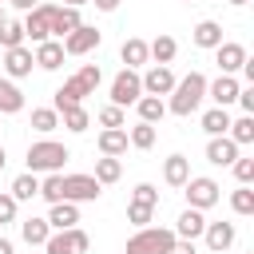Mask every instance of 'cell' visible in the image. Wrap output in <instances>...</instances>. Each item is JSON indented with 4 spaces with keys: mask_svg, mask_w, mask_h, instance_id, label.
<instances>
[{
    "mask_svg": "<svg viewBox=\"0 0 254 254\" xmlns=\"http://www.w3.org/2000/svg\"><path fill=\"white\" fill-rule=\"evenodd\" d=\"M202 99H206V75L202 71H190V75L175 79L171 99H167V111L179 115V119H187V115H194L202 107Z\"/></svg>",
    "mask_w": 254,
    "mask_h": 254,
    "instance_id": "cell-1",
    "label": "cell"
},
{
    "mask_svg": "<svg viewBox=\"0 0 254 254\" xmlns=\"http://www.w3.org/2000/svg\"><path fill=\"white\" fill-rule=\"evenodd\" d=\"M71 159V151L56 139H36L28 147V171L32 175H52V171H64V163Z\"/></svg>",
    "mask_w": 254,
    "mask_h": 254,
    "instance_id": "cell-2",
    "label": "cell"
},
{
    "mask_svg": "<svg viewBox=\"0 0 254 254\" xmlns=\"http://www.w3.org/2000/svg\"><path fill=\"white\" fill-rule=\"evenodd\" d=\"M183 194H187V206H194V210H210V206L222 198V187H218L214 179H206V175H190V179L183 183Z\"/></svg>",
    "mask_w": 254,
    "mask_h": 254,
    "instance_id": "cell-3",
    "label": "cell"
},
{
    "mask_svg": "<svg viewBox=\"0 0 254 254\" xmlns=\"http://www.w3.org/2000/svg\"><path fill=\"white\" fill-rule=\"evenodd\" d=\"M52 12H56V4L52 0H40L32 12H24V36L32 40V44H44V40H52Z\"/></svg>",
    "mask_w": 254,
    "mask_h": 254,
    "instance_id": "cell-4",
    "label": "cell"
},
{
    "mask_svg": "<svg viewBox=\"0 0 254 254\" xmlns=\"http://www.w3.org/2000/svg\"><path fill=\"white\" fill-rule=\"evenodd\" d=\"M87 246H91L87 230L71 226V230H52L44 242V254H87Z\"/></svg>",
    "mask_w": 254,
    "mask_h": 254,
    "instance_id": "cell-5",
    "label": "cell"
},
{
    "mask_svg": "<svg viewBox=\"0 0 254 254\" xmlns=\"http://www.w3.org/2000/svg\"><path fill=\"white\" fill-rule=\"evenodd\" d=\"M139 95H143V79H139V71H135V67H123V71L111 79V103H115V107H131Z\"/></svg>",
    "mask_w": 254,
    "mask_h": 254,
    "instance_id": "cell-6",
    "label": "cell"
},
{
    "mask_svg": "<svg viewBox=\"0 0 254 254\" xmlns=\"http://www.w3.org/2000/svg\"><path fill=\"white\" fill-rule=\"evenodd\" d=\"M103 194V187L95 183V175H64V198L67 202H95Z\"/></svg>",
    "mask_w": 254,
    "mask_h": 254,
    "instance_id": "cell-7",
    "label": "cell"
},
{
    "mask_svg": "<svg viewBox=\"0 0 254 254\" xmlns=\"http://www.w3.org/2000/svg\"><path fill=\"white\" fill-rule=\"evenodd\" d=\"M99 40H103V32H99V28L79 24V28H75V32H67L60 44H64V56H87L91 48H99Z\"/></svg>",
    "mask_w": 254,
    "mask_h": 254,
    "instance_id": "cell-8",
    "label": "cell"
},
{
    "mask_svg": "<svg viewBox=\"0 0 254 254\" xmlns=\"http://www.w3.org/2000/svg\"><path fill=\"white\" fill-rule=\"evenodd\" d=\"M32 67H36V60H32V48H4V75L8 79H24V75H32Z\"/></svg>",
    "mask_w": 254,
    "mask_h": 254,
    "instance_id": "cell-9",
    "label": "cell"
},
{
    "mask_svg": "<svg viewBox=\"0 0 254 254\" xmlns=\"http://www.w3.org/2000/svg\"><path fill=\"white\" fill-rule=\"evenodd\" d=\"M139 79H143V95H171V87H175V71L167 64H151L147 75H139Z\"/></svg>",
    "mask_w": 254,
    "mask_h": 254,
    "instance_id": "cell-10",
    "label": "cell"
},
{
    "mask_svg": "<svg viewBox=\"0 0 254 254\" xmlns=\"http://www.w3.org/2000/svg\"><path fill=\"white\" fill-rule=\"evenodd\" d=\"M214 64H218V71H222V75H234V71L246 64V48H242V44H234V40H222V44L214 48Z\"/></svg>",
    "mask_w": 254,
    "mask_h": 254,
    "instance_id": "cell-11",
    "label": "cell"
},
{
    "mask_svg": "<svg viewBox=\"0 0 254 254\" xmlns=\"http://www.w3.org/2000/svg\"><path fill=\"white\" fill-rule=\"evenodd\" d=\"M234 159H238V143H234L230 135H210V143H206V163L230 167Z\"/></svg>",
    "mask_w": 254,
    "mask_h": 254,
    "instance_id": "cell-12",
    "label": "cell"
},
{
    "mask_svg": "<svg viewBox=\"0 0 254 254\" xmlns=\"http://www.w3.org/2000/svg\"><path fill=\"white\" fill-rule=\"evenodd\" d=\"M52 210H48V226L52 230H71V226H79V202H67V198H60V202H48Z\"/></svg>",
    "mask_w": 254,
    "mask_h": 254,
    "instance_id": "cell-13",
    "label": "cell"
},
{
    "mask_svg": "<svg viewBox=\"0 0 254 254\" xmlns=\"http://www.w3.org/2000/svg\"><path fill=\"white\" fill-rule=\"evenodd\" d=\"M202 238H206V246H210V254H222V250H230V246H234V238H238V230H234V222H206V230H202Z\"/></svg>",
    "mask_w": 254,
    "mask_h": 254,
    "instance_id": "cell-14",
    "label": "cell"
},
{
    "mask_svg": "<svg viewBox=\"0 0 254 254\" xmlns=\"http://www.w3.org/2000/svg\"><path fill=\"white\" fill-rule=\"evenodd\" d=\"M83 99H87V87H83V83L71 75V79H64V83L56 87V99H52V107H56V111H67V107H79Z\"/></svg>",
    "mask_w": 254,
    "mask_h": 254,
    "instance_id": "cell-15",
    "label": "cell"
},
{
    "mask_svg": "<svg viewBox=\"0 0 254 254\" xmlns=\"http://www.w3.org/2000/svg\"><path fill=\"white\" fill-rule=\"evenodd\" d=\"M202 230H206V214L202 210H194V206H187L179 218H175V238H202Z\"/></svg>",
    "mask_w": 254,
    "mask_h": 254,
    "instance_id": "cell-16",
    "label": "cell"
},
{
    "mask_svg": "<svg viewBox=\"0 0 254 254\" xmlns=\"http://www.w3.org/2000/svg\"><path fill=\"white\" fill-rule=\"evenodd\" d=\"M238 79L234 75H218L214 83H206V99H214V107H230L234 99H238Z\"/></svg>",
    "mask_w": 254,
    "mask_h": 254,
    "instance_id": "cell-17",
    "label": "cell"
},
{
    "mask_svg": "<svg viewBox=\"0 0 254 254\" xmlns=\"http://www.w3.org/2000/svg\"><path fill=\"white\" fill-rule=\"evenodd\" d=\"M32 60H36V67L56 71V67H64V44H60V40H44V44H36Z\"/></svg>",
    "mask_w": 254,
    "mask_h": 254,
    "instance_id": "cell-18",
    "label": "cell"
},
{
    "mask_svg": "<svg viewBox=\"0 0 254 254\" xmlns=\"http://www.w3.org/2000/svg\"><path fill=\"white\" fill-rule=\"evenodd\" d=\"M83 20H79V8H67V4H56V12H52V36L56 40H64L67 32H75Z\"/></svg>",
    "mask_w": 254,
    "mask_h": 254,
    "instance_id": "cell-19",
    "label": "cell"
},
{
    "mask_svg": "<svg viewBox=\"0 0 254 254\" xmlns=\"http://www.w3.org/2000/svg\"><path fill=\"white\" fill-rule=\"evenodd\" d=\"M190 40H194V48L214 52V48L222 44V24H218V20H198V24H194V32H190Z\"/></svg>",
    "mask_w": 254,
    "mask_h": 254,
    "instance_id": "cell-20",
    "label": "cell"
},
{
    "mask_svg": "<svg viewBox=\"0 0 254 254\" xmlns=\"http://www.w3.org/2000/svg\"><path fill=\"white\" fill-rule=\"evenodd\" d=\"M190 179V159L187 155H167L163 159V183L167 187H183Z\"/></svg>",
    "mask_w": 254,
    "mask_h": 254,
    "instance_id": "cell-21",
    "label": "cell"
},
{
    "mask_svg": "<svg viewBox=\"0 0 254 254\" xmlns=\"http://www.w3.org/2000/svg\"><path fill=\"white\" fill-rule=\"evenodd\" d=\"M127 147L131 143H127V131L123 127H103L99 131V155H115L119 159V155H127Z\"/></svg>",
    "mask_w": 254,
    "mask_h": 254,
    "instance_id": "cell-22",
    "label": "cell"
},
{
    "mask_svg": "<svg viewBox=\"0 0 254 254\" xmlns=\"http://www.w3.org/2000/svg\"><path fill=\"white\" fill-rule=\"evenodd\" d=\"M24 111V91L16 87V79L0 75V115H16Z\"/></svg>",
    "mask_w": 254,
    "mask_h": 254,
    "instance_id": "cell-23",
    "label": "cell"
},
{
    "mask_svg": "<svg viewBox=\"0 0 254 254\" xmlns=\"http://www.w3.org/2000/svg\"><path fill=\"white\" fill-rule=\"evenodd\" d=\"M8 194H12L16 202H32V198L40 194V175H32V171L16 175V179H12V187H8Z\"/></svg>",
    "mask_w": 254,
    "mask_h": 254,
    "instance_id": "cell-24",
    "label": "cell"
},
{
    "mask_svg": "<svg viewBox=\"0 0 254 254\" xmlns=\"http://www.w3.org/2000/svg\"><path fill=\"white\" fill-rule=\"evenodd\" d=\"M119 60L127 64V67H143L151 56H147V40H139V36H131V40H123V48H119Z\"/></svg>",
    "mask_w": 254,
    "mask_h": 254,
    "instance_id": "cell-25",
    "label": "cell"
},
{
    "mask_svg": "<svg viewBox=\"0 0 254 254\" xmlns=\"http://www.w3.org/2000/svg\"><path fill=\"white\" fill-rule=\"evenodd\" d=\"M135 111H139L143 123H159V119L167 115V99H163V95H139V99H135Z\"/></svg>",
    "mask_w": 254,
    "mask_h": 254,
    "instance_id": "cell-26",
    "label": "cell"
},
{
    "mask_svg": "<svg viewBox=\"0 0 254 254\" xmlns=\"http://www.w3.org/2000/svg\"><path fill=\"white\" fill-rule=\"evenodd\" d=\"M48 234H52L48 218H24V222H20V238H24L28 246H44Z\"/></svg>",
    "mask_w": 254,
    "mask_h": 254,
    "instance_id": "cell-27",
    "label": "cell"
},
{
    "mask_svg": "<svg viewBox=\"0 0 254 254\" xmlns=\"http://www.w3.org/2000/svg\"><path fill=\"white\" fill-rule=\"evenodd\" d=\"M175 52H179V44H175V36H167V32H163V36H155V40L147 44V56H151L155 64H171V60H175Z\"/></svg>",
    "mask_w": 254,
    "mask_h": 254,
    "instance_id": "cell-28",
    "label": "cell"
},
{
    "mask_svg": "<svg viewBox=\"0 0 254 254\" xmlns=\"http://www.w3.org/2000/svg\"><path fill=\"white\" fill-rule=\"evenodd\" d=\"M119 175H123V163H119L115 155H103V159H95V183H99V187H111V183H119Z\"/></svg>",
    "mask_w": 254,
    "mask_h": 254,
    "instance_id": "cell-29",
    "label": "cell"
},
{
    "mask_svg": "<svg viewBox=\"0 0 254 254\" xmlns=\"http://www.w3.org/2000/svg\"><path fill=\"white\" fill-rule=\"evenodd\" d=\"M139 230L147 234L151 254H171V246H175V230H167V226H139Z\"/></svg>",
    "mask_w": 254,
    "mask_h": 254,
    "instance_id": "cell-30",
    "label": "cell"
},
{
    "mask_svg": "<svg viewBox=\"0 0 254 254\" xmlns=\"http://www.w3.org/2000/svg\"><path fill=\"white\" fill-rule=\"evenodd\" d=\"M60 123H64L71 135H83V131L91 127V115H87V107L79 103V107H67V111H60Z\"/></svg>",
    "mask_w": 254,
    "mask_h": 254,
    "instance_id": "cell-31",
    "label": "cell"
},
{
    "mask_svg": "<svg viewBox=\"0 0 254 254\" xmlns=\"http://www.w3.org/2000/svg\"><path fill=\"white\" fill-rule=\"evenodd\" d=\"M155 135H159L155 123H143V119H139V123L127 131V143H131L135 151H151V147H155Z\"/></svg>",
    "mask_w": 254,
    "mask_h": 254,
    "instance_id": "cell-32",
    "label": "cell"
},
{
    "mask_svg": "<svg viewBox=\"0 0 254 254\" xmlns=\"http://www.w3.org/2000/svg\"><path fill=\"white\" fill-rule=\"evenodd\" d=\"M226 127H230V111H226V107L202 111V131H206V135H226Z\"/></svg>",
    "mask_w": 254,
    "mask_h": 254,
    "instance_id": "cell-33",
    "label": "cell"
},
{
    "mask_svg": "<svg viewBox=\"0 0 254 254\" xmlns=\"http://www.w3.org/2000/svg\"><path fill=\"white\" fill-rule=\"evenodd\" d=\"M226 135L238 143V147H246V143H254V115H238V119H230V127H226Z\"/></svg>",
    "mask_w": 254,
    "mask_h": 254,
    "instance_id": "cell-34",
    "label": "cell"
},
{
    "mask_svg": "<svg viewBox=\"0 0 254 254\" xmlns=\"http://www.w3.org/2000/svg\"><path fill=\"white\" fill-rule=\"evenodd\" d=\"M32 127H36L40 135H52V131L60 127V111H56V107H32Z\"/></svg>",
    "mask_w": 254,
    "mask_h": 254,
    "instance_id": "cell-35",
    "label": "cell"
},
{
    "mask_svg": "<svg viewBox=\"0 0 254 254\" xmlns=\"http://www.w3.org/2000/svg\"><path fill=\"white\" fill-rule=\"evenodd\" d=\"M40 198L44 202H60L64 198V171H52L40 179Z\"/></svg>",
    "mask_w": 254,
    "mask_h": 254,
    "instance_id": "cell-36",
    "label": "cell"
},
{
    "mask_svg": "<svg viewBox=\"0 0 254 254\" xmlns=\"http://www.w3.org/2000/svg\"><path fill=\"white\" fill-rule=\"evenodd\" d=\"M28 36H24V24L20 20H4L0 24V48H20Z\"/></svg>",
    "mask_w": 254,
    "mask_h": 254,
    "instance_id": "cell-37",
    "label": "cell"
},
{
    "mask_svg": "<svg viewBox=\"0 0 254 254\" xmlns=\"http://www.w3.org/2000/svg\"><path fill=\"white\" fill-rule=\"evenodd\" d=\"M230 210H234V214H254V190L238 183V190L230 194Z\"/></svg>",
    "mask_w": 254,
    "mask_h": 254,
    "instance_id": "cell-38",
    "label": "cell"
},
{
    "mask_svg": "<svg viewBox=\"0 0 254 254\" xmlns=\"http://www.w3.org/2000/svg\"><path fill=\"white\" fill-rule=\"evenodd\" d=\"M75 79L87 87V95H95V87L103 83V71H99V64H83V67L75 71Z\"/></svg>",
    "mask_w": 254,
    "mask_h": 254,
    "instance_id": "cell-39",
    "label": "cell"
},
{
    "mask_svg": "<svg viewBox=\"0 0 254 254\" xmlns=\"http://www.w3.org/2000/svg\"><path fill=\"white\" fill-rule=\"evenodd\" d=\"M230 171H234V179H238L242 187H250V183H254V159H242V155H238V159L230 163Z\"/></svg>",
    "mask_w": 254,
    "mask_h": 254,
    "instance_id": "cell-40",
    "label": "cell"
},
{
    "mask_svg": "<svg viewBox=\"0 0 254 254\" xmlns=\"http://www.w3.org/2000/svg\"><path fill=\"white\" fill-rule=\"evenodd\" d=\"M131 202H139V206H159V190H155L151 183H139V187L131 190Z\"/></svg>",
    "mask_w": 254,
    "mask_h": 254,
    "instance_id": "cell-41",
    "label": "cell"
},
{
    "mask_svg": "<svg viewBox=\"0 0 254 254\" xmlns=\"http://www.w3.org/2000/svg\"><path fill=\"white\" fill-rule=\"evenodd\" d=\"M151 218H155V206H139V202L127 206V222L131 226H151Z\"/></svg>",
    "mask_w": 254,
    "mask_h": 254,
    "instance_id": "cell-42",
    "label": "cell"
},
{
    "mask_svg": "<svg viewBox=\"0 0 254 254\" xmlns=\"http://www.w3.org/2000/svg\"><path fill=\"white\" fill-rule=\"evenodd\" d=\"M127 123V115H123V107H115V103H107L103 111H99V127H123Z\"/></svg>",
    "mask_w": 254,
    "mask_h": 254,
    "instance_id": "cell-43",
    "label": "cell"
},
{
    "mask_svg": "<svg viewBox=\"0 0 254 254\" xmlns=\"http://www.w3.org/2000/svg\"><path fill=\"white\" fill-rule=\"evenodd\" d=\"M123 254H151V242H147V234L143 230H135L131 238H127V250Z\"/></svg>",
    "mask_w": 254,
    "mask_h": 254,
    "instance_id": "cell-44",
    "label": "cell"
},
{
    "mask_svg": "<svg viewBox=\"0 0 254 254\" xmlns=\"http://www.w3.org/2000/svg\"><path fill=\"white\" fill-rule=\"evenodd\" d=\"M16 198L12 194H0V226H8V222H16Z\"/></svg>",
    "mask_w": 254,
    "mask_h": 254,
    "instance_id": "cell-45",
    "label": "cell"
},
{
    "mask_svg": "<svg viewBox=\"0 0 254 254\" xmlns=\"http://www.w3.org/2000/svg\"><path fill=\"white\" fill-rule=\"evenodd\" d=\"M234 103L242 107V115H254V83L250 87H238V99Z\"/></svg>",
    "mask_w": 254,
    "mask_h": 254,
    "instance_id": "cell-46",
    "label": "cell"
},
{
    "mask_svg": "<svg viewBox=\"0 0 254 254\" xmlns=\"http://www.w3.org/2000/svg\"><path fill=\"white\" fill-rule=\"evenodd\" d=\"M171 254H194V242H190V238H175Z\"/></svg>",
    "mask_w": 254,
    "mask_h": 254,
    "instance_id": "cell-47",
    "label": "cell"
},
{
    "mask_svg": "<svg viewBox=\"0 0 254 254\" xmlns=\"http://www.w3.org/2000/svg\"><path fill=\"white\" fill-rule=\"evenodd\" d=\"M8 4H12V8H16V12H32V8H36V4H40V0H8Z\"/></svg>",
    "mask_w": 254,
    "mask_h": 254,
    "instance_id": "cell-48",
    "label": "cell"
},
{
    "mask_svg": "<svg viewBox=\"0 0 254 254\" xmlns=\"http://www.w3.org/2000/svg\"><path fill=\"white\" fill-rule=\"evenodd\" d=\"M91 4H95L99 12H115V8H119V0H91Z\"/></svg>",
    "mask_w": 254,
    "mask_h": 254,
    "instance_id": "cell-49",
    "label": "cell"
},
{
    "mask_svg": "<svg viewBox=\"0 0 254 254\" xmlns=\"http://www.w3.org/2000/svg\"><path fill=\"white\" fill-rule=\"evenodd\" d=\"M0 254H16V246H12V238H4V234H0Z\"/></svg>",
    "mask_w": 254,
    "mask_h": 254,
    "instance_id": "cell-50",
    "label": "cell"
},
{
    "mask_svg": "<svg viewBox=\"0 0 254 254\" xmlns=\"http://www.w3.org/2000/svg\"><path fill=\"white\" fill-rule=\"evenodd\" d=\"M67 8H83V4H91V0H64Z\"/></svg>",
    "mask_w": 254,
    "mask_h": 254,
    "instance_id": "cell-51",
    "label": "cell"
},
{
    "mask_svg": "<svg viewBox=\"0 0 254 254\" xmlns=\"http://www.w3.org/2000/svg\"><path fill=\"white\" fill-rule=\"evenodd\" d=\"M4 163H8V151H4V147H0V171H4Z\"/></svg>",
    "mask_w": 254,
    "mask_h": 254,
    "instance_id": "cell-52",
    "label": "cell"
},
{
    "mask_svg": "<svg viewBox=\"0 0 254 254\" xmlns=\"http://www.w3.org/2000/svg\"><path fill=\"white\" fill-rule=\"evenodd\" d=\"M230 4H234V8H242V4H250V0H230Z\"/></svg>",
    "mask_w": 254,
    "mask_h": 254,
    "instance_id": "cell-53",
    "label": "cell"
},
{
    "mask_svg": "<svg viewBox=\"0 0 254 254\" xmlns=\"http://www.w3.org/2000/svg\"><path fill=\"white\" fill-rule=\"evenodd\" d=\"M4 20H8V16H4V8H0V24H4Z\"/></svg>",
    "mask_w": 254,
    "mask_h": 254,
    "instance_id": "cell-54",
    "label": "cell"
},
{
    "mask_svg": "<svg viewBox=\"0 0 254 254\" xmlns=\"http://www.w3.org/2000/svg\"><path fill=\"white\" fill-rule=\"evenodd\" d=\"M0 4H4V0H0Z\"/></svg>",
    "mask_w": 254,
    "mask_h": 254,
    "instance_id": "cell-55",
    "label": "cell"
}]
</instances>
